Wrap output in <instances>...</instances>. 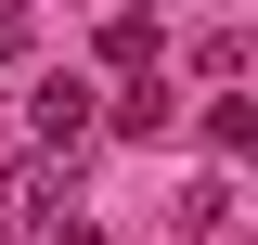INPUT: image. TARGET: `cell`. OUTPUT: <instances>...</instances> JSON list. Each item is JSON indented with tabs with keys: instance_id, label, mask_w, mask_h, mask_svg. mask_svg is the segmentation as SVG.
Here are the masks:
<instances>
[{
	"instance_id": "obj_1",
	"label": "cell",
	"mask_w": 258,
	"mask_h": 245,
	"mask_svg": "<svg viewBox=\"0 0 258 245\" xmlns=\"http://www.w3.org/2000/svg\"><path fill=\"white\" fill-rule=\"evenodd\" d=\"M52 194H64V168H52V142H39L26 168L0 181V219H13V232H39V245H52Z\"/></svg>"
},
{
	"instance_id": "obj_2",
	"label": "cell",
	"mask_w": 258,
	"mask_h": 245,
	"mask_svg": "<svg viewBox=\"0 0 258 245\" xmlns=\"http://www.w3.org/2000/svg\"><path fill=\"white\" fill-rule=\"evenodd\" d=\"M91 116H103V103H91V78H52V91H39V142H91Z\"/></svg>"
},
{
	"instance_id": "obj_3",
	"label": "cell",
	"mask_w": 258,
	"mask_h": 245,
	"mask_svg": "<svg viewBox=\"0 0 258 245\" xmlns=\"http://www.w3.org/2000/svg\"><path fill=\"white\" fill-rule=\"evenodd\" d=\"M103 65H116V78H142V65H155V0H129L116 26H103Z\"/></svg>"
},
{
	"instance_id": "obj_4",
	"label": "cell",
	"mask_w": 258,
	"mask_h": 245,
	"mask_svg": "<svg viewBox=\"0 0 258 245\" xmlns=\"http://www.w3.org/2000/svg\"><path fill=\"white\" fill-rule=\"evenodd\" d=\"M103 116H116V129H129V142H155V129H168V78H155V65H142V78H129V91H116V103H103Z\"/></svg>"
},
{
	"instance_id": "obj_5",
	"label": "cell",
	"mask_w": 258,
	"mask_h": 245,
	"mask_svg": "<svg viewBox=\"0 0 258 245\" xmlns=\"http://www.w3.org/2000/svg\"><path fill=\"white\" fill-rule=\"evenodd\" d=\"M207 142H220V155H258V103L220 91V103H207Z\"/></svg>"
},
{
	"instance_id": "obj_6",
	"label": "cell",
	"mask_w": 258,
	"mask_h": 245,
	"mask_svg": "<svg viewBox=\"0 0 258 245\" xmlns=\"http://www.w3.org/2000/svg\"><path fill=\"white\" fill-rule=\"evenodd\" d=\"M13 39H26V0H0V52H13Z\"/></svg>"
},
{
	"instance_id": "obj_7",
	"label": "cell",
	"mask_w": 258,
	"mask_h": 245,
	"mask_svg": "<svg viewBox=\"0 0 258 245\" xmlns=\"http://www.w3.org/2000/svg\"><path fill=\"white\" fill-rule=\"evenodd\" d=\"M52 245H103V232H91V219H64V232H52Z\"/></svg>"
},
{
	"instance_id": "obj_8",
	"label": "cell",
	"mask_w": 258,
	"mask_h": 245,
	"mask_svg": "<svg viewBox=\"0 0 258 245\" xmlns=\"http://www.w3.org/2000/svg\"><path fill=\"white\" fill-rule=\"evenodd\" d=\"M245 52H258V26H245Z\"/></svg>"
}]
</instances>
